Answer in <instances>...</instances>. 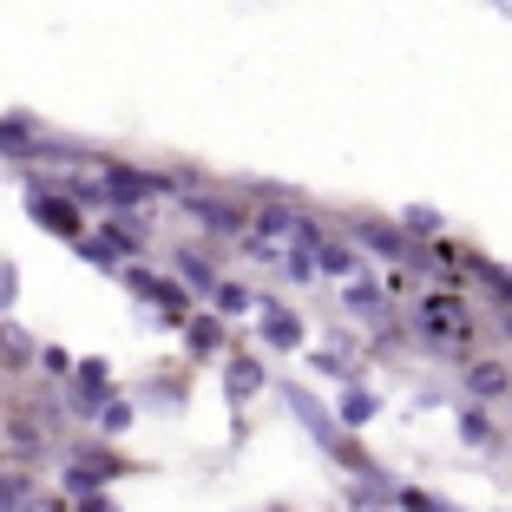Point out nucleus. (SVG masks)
Segmentation results:
<instances>
[{"mask_svg": "<svg viewBox=\"0 0 512 512\" xmlns=\"http://www.w3.org/2000/svg\"><path fill=\"white\" fill-rule=\"evenodd\" d=\"M407 329H414V348L453 355V362L480 355V342H486V316L473 302V289H421L414 309H407Z\"/></svg>", "mask_w": 512, "mask_h": 512, "instance_id": "obj_1", "label": "nucleus"}, {"mask_svg": "<svg viewBox=\"0 0 512 512\" xmlns=\"http://www.w3.org/2000/svg\"><path fill=\"white\" fill-rule=\"evenodd\" d=\"M276 394H283V407L302 421V434L316 440V447L329 453V460L348 473V480H381V473H388V467L375 460V453L362 447V434H348V427L335 421V407L322 401L316 388H302V381H276Z\"/></svg>", "mask_w": 512, "mask_h": 512, "instance_id": "obj_2", "label": "nucleus"}, {"mask_svg": "<svg viewBox=\"0 0 512 512\" xmlns=\"http://www.w3.org/2000/svg\"><path fill=\"white\" fill-rule=\"evenodd\" d=\"M99 178V217H145L151 204H178V184L165 165H138V158H99L92 165Z\"/></svg>", "mask_w": 512, "mask_h": 512, "instance_id": "obj_3", "label": "nucleus"}, {"mask_svg": "<svg viewBox=\"0 0 512 512\" xmlns=\"http://www.w3.org/2000/svg\"><path fill=\"white\" fill-rule=\"evenodd\" d=\"M178 211L204 243H237L243 230H250V197H243V184H217L211 178L204 191H184Z\"/></svg>", "mask_w": 512, "mask_h": 512, "instance_id": "obj_4", "label": "nucleus"}, {"mask_svg": "<svg viewBox=\"0 0 512 512\" xmlns=\"http://www.w3.org/2000/svg\"><path fill=\"white\" fill-rule=\"evenodd\" d=\"M119 289H125V296H132V302H145V309H151V316H158V322H165L171 335H178L184 322L197 316V296H191V289H184V283H178V276H171V270H151L145 256H138V263H125V270H119Z\"/></svg>", "mask_w": 512, "mask_h": 512, "instance_id": "obj_5", "label": "nucleus"}, {"mask_svg": "<svg viewBox=\"0 0 512 512\" xmlns=\"http://www.w3.org/2000/svg\"><path fill=\"white\" fill-rule=\"evenodd\" d=\"M73 250H79V263L119 276L125 263H138V256L151 250V224H145V217H99V224H92Z\"/></svg>", "mask_w": 512, "mask_h": 512, "instance_id": "obj_6", "label": "nucleus"}, {"mask_svg": "<svg viewBox=\"0 0 512 512\" xmlns=\"http://www.w3.org/2000/svg\"><path fill=\"white\" fill-rule=\"evenodd\" d=\"M20 191H27L33 230H46V237H60V243H79V237L92 230V211H86V204H73V197H66L53 178H40V171H20Z\"/></svg>", "mask_w": 512, "mask_h": 512, "instance_id": "obj_7", "label": "nucleus"}, {"mask_svg": "<svg viewBox=\"0 0 512 512\" xmlns=\"http://www.w3.org/2000/svg\"><path fill=\"white\" fill-rule=\"evenodd\" d=\"M335 230H342V237L355 243L368 263H394V270H401L407 250H414V237L401 230V217H381V211H348Z\"/></svg>", "mask_w": 512, "mask_h": 512, "instance_id": "obj_8", "label": "nucleus"}, {"mask_svg": "<svg viewBox=\"0 0 512 512\" xmlns=\"http://www.w3.org/2000/svg\"><path fill=\"white\" fill-rule=\"evenodd\" d=\"M256 348H263V355H276V362H283V355H309V322H302V309H289L283 296H263V289H256Z\"/></svg>", "mask_w": 512, "mask_h": 512, "instance_id": "obj_9", "label": "nucleus"}, {"mask_svg": "<svg viewBox=\"0 0 512 512\" xmlns=\"http://www.w3.org/2000/svg\"><path fill=\"white\" fill-rule=\"evenodd\" d=\"M217 381H224V407L237 414V434H243V414L256 407V394L270 388V362L256 348H230L224 362H217Z\"/></svg>", "mask_w": 512, "mask_h": 512, "instance_id": "obj_10", "label": "nucleus"}, {"mask_svg": "<svg viewBox=\"0 0 512 512\" xmlns=\"http://www.w3.org/2000/svg\"><path fill=\"white\" fill-rule=\"evenodd\" d=\"M165 270L178 276V283L191 289L197 302H211V289L224 283V256H217V243H204V237H184V243H171V250H165Z\"/></svg>", "mask_w": 512, "mask_h": 512, "instance_id": "obj_11", "label": "nucleus"}, {"mask_svg": "<svg viewBox=\"0 0 512 512\" xmlns=\"http://www.w3.org/2000/svg\"><path fill=\"white\" fill-rule=\"evenodd\" d=\"M460 368V401H512V362L506 355H493V348H480V355H467V362H453Z\"/></svg>", "mask_w": 512, "mask_h": 512, "instance_id": "obj_12", "label": "nucleus"}, {"mask_svg": "<svg viewBox=\"0 0 512 512\" xmlns=\"http://www.w3.org/2000/svg\"><path fill=\"white\" fill-rule=\"evenodd\" d=\"M342 309H348L355 322H362L368 335H375V329H388V322L401 316V302H394V289L381 283L375 270H362V276H348V283H342Z\"/></svg>", "mask_w": 512, "mask_h": 512, "instance_id": "obj_13", "label": "nucleus"}, {"mask_svg": "<svg viewBox=\"0 0 512 512\" xmlns=\"http://www.w3.org/2000/svg\"><path fill=\"white\" fill-rule=\"evenodd\" d=\"M46 132H53V125H46L40 112H27V106L0 112V165H20V171H33V165H40V145H46Z\"/></svg>", "mask_w": 512, "mask_h": 512, "instance_id": "obj_14", "label": "nucleus"}, {"mask_svg": "<svg viewBox=\"0 0 512 512\" xmlns=\"http://www.w3.org/2000/svg\"><path fill=\"white\" fill-rule=\"evenodd\" d=\"M230 329H237V322H224L217 309H204V302H197V316L178 329V342H184V362H191V368H204V362H224L230 348H237V342H230Z\"/></svg>", "mask_w": 512, "mask_h": 512, "instance_id": "obj_15", "label": "nucleus"}, {"mask_svg": "<svg viewBox=\"0 0 512 512\" xmlns=\"http://www.w3.org/2000/svg\"><path fill=\"white\" fill-rule=\"evenodd\" d=\"M191 375H197L191 362H178V368H151L145 388H138L132 401L151 407V414H184V407H191Z\"/></svg>", "mask_w": 512, "mask_h": 512, "instance_id": "obj_16", "label": "nucleus"}, {"mask_svg": "<svg viewBox=\"0 0 512 512\" xmlns=\"http://www.w3.org/2000/svg\"><path fill=\"white\" fill-rule=\"evenodd\" d=\"M33 355H40V335L20 329V316H0V381H7V375L27 381L33 375Z\"/></svg>", "mask_w": 512, "mask_h": 512, "instance_id": "obj_17", "label": "nucleus"}, {"mask_svg": "<svg viewBox=\"0 0 512 512\" xmlns=\"http://www.w3.org/2000/svg\"><path fill=\"white\" fill-rule=\"evenodd\" d=\"M453 434H460V447H473V453L499 447V421H493V407H486V401H460V407H453Z\"/></svg>", "mask_w": 512, "mask_h": 512, "instance_id": "obj_18", "label": "nucleus"}, {"mask_svg": "<svg viewBox=\"0 0 512 512\" xmlns=\"http://www.w3.org/2000/svg\"><path fill=\"white\" fill-rule=\"evenodd\" d=\"M33 506H40V473L7 460L0 467V512H33Z\"/></svg>", "mask_w": 512, "mask_h": 512, "instance_id": "obj_19", "label": "nucleus"}, {"mask_svg": "<svg viewBox=\"0 0 512 512\" xmlns=\"http://www.w3.org/2000/svg\"><path fill=\"white\" fill-rule=\"evenodd\" d=\"M204 309H217L224 322H250L256 316V283H243V276H224V283L211 289V302Z\"/></svg>", "mask_w": 512, "mask_h": 512, "instance_id": "obj_20", "label": "nucleus"}, {"mask_svg": "<svg viewBox=\"0 0 512 512\" xmlns=\"http://www.w3.org/2000/svg\"><path fill=\"white\" fill-rule=\"evenodd\" d=\"M375 414H381V394L368 388V381H348V388H342V401H335V421H342L348 434H362V427L375 421Z\"/></svg>", "mask_w": 512, "mask_h": 512, "instance_id": "obj_21", "label": "nucleus"}, {"mask_svg": "<svg viewBox=\"0 0 512 512\" xmlns=\"http://www.w3.org/2000/svg\"><path fill=\"white\" fill-rule=\"evenodd\" d=\"M132 427H138V401H132V394L119 388V394H112L106 407H99V421H92V434H99V440H125Z\"/></svg>", "mask_w": 512, "mask_h": 512, "instance_id": "obj_22", "label": "nucleus"}, {"mask_svg": "<svg viewBox=\"0 0 512 512\" xmlns=\"http://www.w3.org/2000/svg\"><path fill=\"white\" fill-rule=\"evenodd\" d=\"M73 348H60V342H40V355H33V375L40 381H53V388H66V381H73Z\"/></svg>", "mask_w": 512, "mask_h": 512, "instance_id": "obj_23", "label": "nucleus"}, {"mask_svg": "<svg viewBox=\"0 0 512 512\" xmlns=\"http://www.w3.org/2000/svg\"><path fill=\"white\" fill-rule=\"evenodd\" d=\"M309 375H322V381H362V368H355V355H348V348H316V355H309Z\"/></svg>", "mask_w": 512, "mask_h": 512, "instance_id": "obj_24", "label": "nucleus"}, {"mask_svg": "<svg viewBox=\"0 0 512 512\" xmlns=\"http://www.w3.org/2000/svg\"><path fill=\"white\" fill-rule=\"evenodd\" d=\"M401 230L414 243H434V237H447V217H440L434 204H407V211H401Z\"/></svg>", "mask_w": 512, "mask_h": 512, "instance_id": "obj_25", "label": "nucleus"}, {"mask_svg": "<svg viewBox=\"0 0 512 512\" xmlns=\"http://www.w3.org/2000/svg\"><path fill=\"white\" fill-rule=\"evenodd\" d=\"M283 283H289V289L322 283V276H316V250H309V243H289V250H283Z\"/></svg>", "mask_w": 512, "mask_h": 512, "instance_id": "obj_26", "label": "nucleus"}, {"mask_svg": "<svg viewBox=\"0 0 512 512\" xmlns=\"http://www.w3.org/2000/svg\"><path fill=\"white\" fill-rule=\"evenodd\" d=\"M394 512H460L453 499H440V493H427V486H394Z\"/></svg>", "mask_w": 512, "mask_h": 512, "instance_id": "obj_27", "label": "nucleus"}, {"mask_svg": "<svg viewBox=\"0 0 512 512\" xmlns=\"http://www.w3.org/2000/svg\"><path fill=\"white\" fill-rule=\"evenodd\" d=\"M237 250L250 256V270H283V250H276L270 237H256V230H243V237H237Z\"/></svg>", "mask_w": 512, "mask_h": 512, "instance_id": "obj_28", "label": "nucleus"}, {"mask_svg": "<svg viewBox=\"0 0 512 512\" xmlns=\"http://www.w3.org/2000/svg\"><path fill=\"white\" fill-rule=\"evenodd\" d=\"M14 302H20V263L0 256V316H14Z\"/></svg>", "mask_w": 512, "mask_h": 512, "instance_id": "obj_29", "label": "nucleus"}, {"mask_svg": "<svg viewBox=\"0 0 512 512\" xmlns=\"http://www.w3.org/2000/svg\"><path fill=\"white\" fill-rule=\"evenodd\" d=\"M73 512H119V506H112V493H86V499H73Z\"/></svg>", "mask_w": 512, "mask_h": 512, "instance_id": "obj_30", "label": "nucleus"}, {"mask_svg": "<svg viewBox=\"0 0 512 512\" xmlns=\"http://www.w3.org/2000/svg\"><path fill=\"white\" fill-rule=\"evenodd\" d=\"M486 322H493L499 342H512V309H486Z\"/></svg>", "mask_w": 512, "mask_h": 512, "instance_id": "obj_31", "label": "nucleus"}, {"mask_svg": "<svg viewBox=\"0 0 512 512\" xmlns=\"http://www.w3.org/2000/svg\"><path fill=\"white\" fill-rule=\"evenodd\" d=\"M33 512H73V499H66V493H53V499H46V493H40V506H33Z\"/></svg>", "mask_w": 512, "mask_h": 512, "instance_id": "obj_32", "label": "nucleus"}, {"mask_svg": "<svg viewBox=\"0 0 512 512\" xmlns=\"http://www.w3.org/2000/svg\"><path fill=\"white\" fill-rule=\"evenodd\" d=\"M263 512H296V506H263Z\"/></svg>", "mask_w": 512, "mask_h": 512, "instance_id": "obj_33", "label": "nucleus"}]
</instances>
